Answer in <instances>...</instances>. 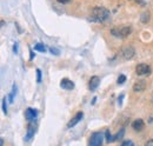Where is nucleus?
Returning a JSON list of instances; mask_svg holds the SVG:
<instances>
[{
  "label": "nucleus",
  "instance_id": "1",
  "mask_svg": "<svg viewBox=\"0 0 153 146\" xmlns=\"http://www.w3.org/2000/svg\"><path fill=\"white\" fill-rule=\"evenodd\" d=\"M110 11L105 7H94L93 11H92V21H96V22H106L108 19H110Z\"/></svg>",
  "mask_w": 153,
  "mask_h": 146
},
{
  "label": "nucleus",
  "instance_id": "2",
  "mask_svg": "<svg viewBox=\"0 0 153 146\" xmlns=\"http://www.w3.org/2000/svg\"><path fill=\"white\" fill-rule=\"evenodd\" d=\"M131 33H132V27H130V26H124L120 30H117V28L112 30V34L115 36H119V38H126Z\"/></svg>",
  "mask_w": 153,
  "mask_h": 146
},
{
  "label": "nucleus",
  "instance_id": "3",
  "mask_svg": "<svg viewBox=\"0 0 153 146\" xmlns=\"http://www.w3.org/2000/svg\"><path fill=\"white\" fill-rule=\"evenodd\" d=\"M102 139H104L102 133H100V132H94V133L91 136L88 146H101L102 145Z\"/></svg>",
  "mask_w": 153,
  "mask_h": 146
},
{
  "label": "nucleus",
  "instance_id": "4",
  "mask_svg": "<svg viewBox=\"0 0 153 146\" xmlns=\"http://www.w3.org/2000/svg\"><path fill=\"white\" fill-rule=\"evenodd\" d=\"M135 73L138 75H149L151 74V67L147 64H139L135 67Z\"/></svg>",
  "mask_w": 153,
  "mask_h": 146
},
{
  "label": "nucleus",
  "instance_id": "5",
  "mask_svg": "<svg viewBox=\"0 0 153 146\" xmlns=\"http://www.w3.org/2000/svg\"><path fill=\"white\" fill-rule=\"evenodd\" d=\"M134 53H135V51H134V48L131 46V45L125 46V47L121 48V55H123V58H124L125 60H130V59H132V58L134 57Z\"/></svg>",
  "mask_w": 153,
  "mask_h": 146
},
{
  "label": "nucleus",
  "instance_id": "6",
  "mask_svg": "<svg viewBox=\"0 0 153 146\" xmlns=\"http://www.w3.org/2000/svg\"><path fill=\"white\" fill-rule=\"evenodd\" d=\"M60 86H61L64 90H66V91H71V90L74 89L73 81L70 80V79H67V78H64V79L60 81Z\"/></svg>",
  "mask_w": 153,
  "mask_h": 146
},
{
  "label": "nucleus",
  "instance_id": "7",
  "mask_svg": "<svg viewBox=\"0 0 153 146\" xmlns=\"http://www.w3.org/2000/svg\"><path fill=\"white\" fill-rule=\"evenodd\" d=\"M99 84H100V78L97 77V75H93V77H91V79H90L88 89H90L91 91H96L97 87L99 86Z\"/></svg>",
  "mask_w": 153,
  "mask_h": 146
},
{
  "label": "nucleus",
  "instance_id": "8",
  "mask_svg": "<svg viewBox=\"0 0 153 146\" xmlns=\"http://www.w3.org/2000/svg\"><path fill=\"white\" fill-rule=\"evenodd\" d=\"M82 117H84V113H82V112H78L76 115L72 118V120H71V121L67 124V127L72 128L73 126H76V124H78V123H79V121L82 119Z\"/></svg>",
  "mask_w": 153,
  "mask_h": 146
},
{
  "label": "nucleus",
  "instance_id": "9",
  "mask_svg": "<svg viewBox=\"0 0 153 146\" xmlns=\"http://www.w3.org/2000/svg\"><path fill=\"white\" fill-rule=\"evenodd\" d=\"M37 114H38V112L34 109H32V107H28V109L26 110V112H25V117H26V119H27L30 123L37 118Z\"/></svg>",
  "mask_w": 153,
  "mask_h": 146
},
{
  "label": "nucleus",
  "instance_id": "10",
  "mask_svg": "<svg viewBox=\"0 0 153 146\" xmlns=\"http://www.w3.org/2000/svg\"><path fill=\"white\" fill-rule=\"evenodd\" d=\"M132 127H133L134 131L139 132V131L144 130V127H145V123H144L143 119H137V120H134L133 123H132Z\"/></svg>",
  "mask_w": 153,
  "mask_h": 146
},
{
  "label": "nucleus",
  "instance_id": "11",
  "mask_svg": "<svg viewBox=\"0 0 153 146\" xmlns=\"http://www.w3.org/2000/svg\"><path fill=\"white\" fill-rule=\"evenodd\" d=\"M146 89V83L144 80H138L133 85V91L134 92H143Z\"/></svg>",
  "mask_w": 153,
  "mask_h": 146
},
{
  "label": "nucleus",
  "instance_id": "12",
  "mask_svg": "<svg viewBox=\"0 0 153 146\" xmlns=\"http://www.w3.org/2000/svg\"><path fill=\"white\" fill-rule=\"evenodd\" d=\"M34 132H36V126H34V124L30 123V125H28V127H27V133H26V140H27V142L32 139V137L34 136Z\"/></svg>",
  "mask_w": 153,
  "mask_h": 146
},
{
  "label": "nucleus",
  "instance_id": "13",
  "mask_svg": "<svg viewBox=\"0 0 153 146\" xmlns=\"http://www.w3.org/2000/svg\"><path fill=\"white\" fill-rule=\"evenodd\" d=\"M150 21V13L149 12H144L141 14V22L143 24H147Z\"/></svg>",
  "mask_w": 153,
  "mask_h": 146
},
{
  "label": "nucleus",
  "instance_id": "14",
  "mask_svg": "<svg viewBox=\"0 0 153 146\" xmlns=\"http://www.w3.org/2000/svg\"><path fill=\"white\" fill-rule=\"evenodd\" d=\"M124 133H125V128H121V130L114 136V140H120V139H123Z\"/></svg>",
  "mask_w": 153,
  "mask_h": 146
},
{
  "label": "nucleus",
  "instance_id": "15",
  "mask_svg": "<svg viewBox=\"0 0 153 146\" xmlns=\"http://www.w3.org/2000/svg\"><path fill=\"white\" fill-rule=\"evenodd\" d=\"M17 93V86L13 85V89H12V92L10 93L8 95V99H10V103H13V98H14V94Z\"/></svg>",
  "mask_w": 153,
  "mask_h": 146
},
{
  "label": "nucleus",
  "instance_id": "16",
  "mask_svg": "<svg viewBox=\"0 0 153 146\" xmlns=\"http://www.w3.org/2000/svg\"><path fill=\"white\" fill-rule=\"evenodd\" d=\"M34 50L40 51V52H45V51H46V47H45L44 45H41V44H37V45L34 46Z\"/></svg>",
  "mask_w": 153,
  "mask_h": 146
},
{
  "label": "nucleus",
  "instance_id": "17",
  "mask_svg": "<svg viewBox=\"0 0 153 146\" xmlns=\"http://www.w3.org/2000/svg\"><path fill=\"white\" fill-rule=\"evenodd\" d=\"M106 140L110 143V142H113V138H112V134H111V132L107 130L106 131Z\"/></svg>",
  "mask_w": 153,
  "mask_h": 146
},
{
  "label": "nucleus",
  "instance_id": "18",
  "mask_svg": "<svg viewBox=\"0 0 153 146\" xmlns=\"http://www.w3.org/2000/svg\"><path fill=\"white\" fill-rule=\"evenodd\" d=\"M125 80H126V77H125L124 74H121V75H119V78H118V84H124Z\"/></svg>",
  "mask_w": 153,
  "mask_h": 146
},
{
  "label": "nucleus",
  "instance_id": "19",
  "mask_svg": "<svg viewBox=\"0 0 153 146\" xmlns=\"http://www.w3.org/2000/svg\"><path fill=\"white\" fill-rule=\"evenodd\" d=\"M2 111H4V113H7V106H6V98H2Z\"/></svg>",
  "mask_w": 153,
  "mask_h": 146
},
{
  "label": "nucleus",
  "instance_id": "20",
  "mask_svg": "<svg viewBox=\"0 0 153 146\" xmlns=\"http://www.w3.org/2000/svg\"><path fill=\"white\" fill-rule=\"evenodd\" d=\"M120 146H134V144L131 140H126V142H124Z\"/></svg>",
  "mask_w": 153,
  "mask_h": 146
},
{
  "label": "nucleus",
  "instance_id": "21",
  "mask_svg": "<svg viewBox=\"0 0 153 146\" xmlns=\"http://www.w3.org/2000/svg\"><path fill=\"white\" fill-rule=\"evenodd\" d=\"M37 81H38V83H40V81H41V71H40V70H37Z\"/></svg>",
  "mask_w": 153,
  "mask_h": 146
},
{
  "label": "nucleus",
  "instance_id": "22",
  "mask_svg": "<svg viewBox=\"0 0 153 146\" xmlns=\"http://www.w3.org/2000/svg\"><path fill=\"white\" fill-rule=\"evenodd\" d=\"M123 98H124V93H121V94H120V97L118 98V104H119V105H121V104H123Z\"/></svg>",
  "mask_w": 153,
  "mask_h": 146
},
{
  "label": "nucleus",
  "instance_id": "23",
  "mask_svg": "<svg viewBox=\"0 0 153 146\" xmlns=\"http://www.w3.org/2000/svg\"><path fill=\"white\" fill-rule=\"evenodd\" d=\"M145 146H153V139H151V140H149L146 144H145Z\"/></svg>",
  "mask_w": 153,
  "mask_h": 146
},
{
  "label": "nucleus",
  "instance_id": "24",
  "mask_svg": "<svg viewBox=\"0 0 153 146\" xmlns=\"http://www.w3.org/2000/svg\"><path fill=\"white\" fill-rule=\"evenodd\" d=\"M134 2H137V4H141V5H145V2H144V0H133Z\"/></svg>",
  "mask_w": 153,
  "mask_h": 146
},
{
  "label": "nucleus",
  "instance_id": "25",
  "mask_svg": "<svg viewBox=\"0 0 153 146\" xmlns=\"http://www.w3.org/2000/svg\"><path fill=\"white\" fill-rule=\"evenodd\" d=\"M58 2H60V4H66V2H68L70 0H57Z\"/></svg>",
  "mask_w": 153,
  "mask_h": 146
},
{
  "label": "nucleus",
  "instance_id": "26",
  "mask_svg": "<svg viewBox=\"0 0 153 146\" xmlns=\"http://www.w3.org/2000/svg\"><path fill=\"white\" fill-rule=\"evenodd\" d=\"M13 51H14L16 53L18 52V44H16V45H14V47H13Z\"/></svg>",
  "mask_w": 153,
  "mask_h": 146
}]
</instances>
